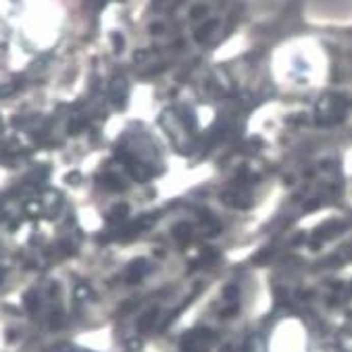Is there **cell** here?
Masks as SVG:
<instances>
[{
  "mask_svg": "<svg viewBox=\"0 0 352 352\" xmlns=\"http://www.w3.org/2000/svg\"><path fill=\"white\" fill-rule=\"evenodd\" d=\"M23 304H25V309H27L30 315H36L40 311V298H38L36 292H27L23 296Z\"/></svg>",
  "mask_w": 352,
  "mask_h": 352,
  "instance_id": "obj_1",
  "label": "cell"
},
{
  "mask_svg": "<svg viewBox=\"0 0 352 352\" xmlns=\"http://www.w3.org/2000/svg\"><path fill=\"white\" fill-rule=\"evenodd\" d=\"M17 87H19V81L9 83V85H0V98H3V96H11L17 90Z\"/></svg>",
  "mask_w": 352,
  "mask_h": 352,
  "instance_id": "obj_2",
  "label": "cell"
},
{
  "mask_svg": "<svg viewBox=\"0 0 352 352\" xmlns=\"http://www.w3.org/2000/svg\"><path fill=\"white\" fill-rule=\"evenodd\" d=\"M25 211H27L30 215H36V213H40V204H38V202H27V204H25Z\"/></svg>",
  "mask_w": 352,
  "mask_h": 352,
  "instance_id": "obj_3",
  "label": "cell"
},
{
  "mask_svg": "<svg viewBox=\"0 0 352 352\" xmlns=\"http://www.w3.org/2000/svg\"><path fill=\"white\" fill-rule=\"evenodd\" d=\"M5 279V269H0V281Z\"/></svg>",
  "mask_w": 352,
  "mask_h": 352,
  "instance_id": "obj_4",
  "label": "cell"
}]
</instances>
